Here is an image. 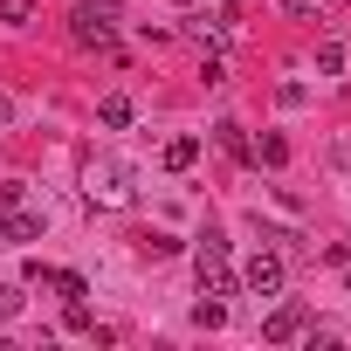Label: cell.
<instances>
[{
    "mask_svg": "<svg viewBox=\"0 0 351 351\" xmlns=\"http://www.w3.org/2000/svg\"><path fill=\"white\" fill-rule=\"evenodd\" d=\"M49 289H56V296H69V303H83V289H90V282H83L76 269H56V282H49Z\"/></svg>",
    "mask_w": 351,
    "mask_h": 351,
    "instance_id": "cell-10",
    "label": "cell"
},
{
    "mask_svg": "<svg viewBox=\"0 0 351 351\" xmlns=\"http://www.w3.org/2000/svg\"><path fill=\"white\" fill-rule=\"evenodd\" d=\"M255 158H262V165H282V158H289V145H282V138H262V152H255Z\"/></svg>",
    "mask_w": 351,
    "mask_h": 351,
    "instance_id": "cell-13",
    "label": "cell"
},
{
    "mask_svg": "<svg viewBox=\"0 0 351 351\" xmlns=\"http://www.w3.org/2000/svg\"><path fill=\"white\" fill-rule=\"evenodd\" d=\"M193 158H200V138H165V165L172 172H186Z\"/></svg>",
    "mask_w": 351,
    "mask_h": 351,
    "instance_id": "cell-7",
    "label": "cell"
},
{
    "mask_svg": "<svg viewBox=\"0 0 351 351\" xmlns=\"http://www.w3.org/2000/svg\"><path fill=\"white\" fill-rule=\"evenodd\" d=\"M21 303H28V296H21V282H8V289H0V317H21Z\"/></svg>",
    "mask_w": 351,
    "mask_h": 351,
    "instance_id": "cell-12",
    "label": "cell"
},
{
    "mask_svg": "<svg viewBox=\"0 0 351 351\" xmlns=\"http://www.w3.org/2000/svg\"><path fill=\"white\" fill-rule=\"evenodd\" d=\"M241 282H248L255 296H276V289H282V255H255V262L241 269Z\"/></svg>",
    "mask_w": 351,
    "mask_h": 351,
    "instance_id": "cell-3",
    "label": "cell"
},
{
    "mask_svg": "<svg viewBox=\"0 0 351 351\" xmlns=\"http://www.w3.org/2000/svg\"><path fill=\"white\" fill-rule=\"evenodd\" d=\"M110 21H117V8H110V0H83V8H76V42L110 49Z\"/></svg>",
    "mask_w": 351,
    "mask_h": 351,
    "instance_id": "cell-2",
    "label": "cell"
},
{
    "mask_svg": "<svg viewBox=\"0 0 351 351\" xmlns=\"http://www.w3.org/2000/svg\"><path fill=\"white\" fill-rule=\"evenodd\" d=\"M83 186H90V200L97 207H131V165H117V158H97L90 172H83Z\"/></svg>",
    "mask_w": 351,
    "mask_h": 351,
    "instance_id": "cell-1",
    "label": "cell"
},
{
    "mask_svg": "<svg viewBox=\"0 0 351 351\" xmlns=\"http://www.w3.org/2000/svg\"><path fill=\"white\" fill-rule=\"evenodd\" d=\"M97 117H104L110 131H124V124H131V97H104V104H97Z\"/></svg>",
    "mask_w": 351,
    "mask_h": 351,
    "instance_id": "cell-9",
    "label": "cell"
},
{
    "mask_svg": "<svg viewBox=\"0 0 351 351\" xmlns=\"http://www.w3.org/2000/svg\"><path fill=\"white\" fill-rule=\"evenodd\" d=\"M193 269H200V276H207V269H228V241H221V234H207V241H200V255H193Z\"/></svg>",
    "mask_w": 351,
    "mask_h": 351,
    "instance_id": "cell-8",
    "label": "cell"
},
{
    "mask_svg": "<svg viewBox=\"0 0 351 351\" xmlns=\"http://www.w3.org/2000/svg\"><path fill=\"white\" fill-rule=\"evenodd\" d=\"M296 330H303V310H296V303H289V310H276V317L262 324V337H269V344H289Z\"/></svg>",
    "mask_w": 351,
    "mask_h": 351,
    "instance_id": "cell-6",
    "label": "cell"
},
{
    "mask_svg": "<svg viewBox=\"0 0 351 351\" xmlns=\"http://www.w3.org/2000/svg\"><path fill=\"white\" fill-rule=\"evenodd\" d=\"M317 69H324V76H344V69H351V49H344L337 35H324V42H317Z\"/></svg>",
    "mask_w": 351,
    "mask_h": 351,
    "instance_id": "cell-5",
    "label": "cell"
},
{
    "mask_svg": "<svg viewBox=\"0 0 351 351\" xmlns=\"http://www.w3.org/2000/svg\"><path fill=\"white\" fill-rule=\"evenodd\" d=\"M0 21H8V28H28V21H35V0H0Z\"/></svg>",
    "mask_w": 351,
    "mask_h": 351,
    "instance_id": "cell-11",
    "label": "cell"
},
{
    "mask_svg": "<svg viewBox=\"0 0 351 351\" xmlns=\"http://www.w3.org/2000/svg\"><path fill=\"white\" fill-rule=\"evenodd\" d=\"M0 234H8V241H35V234H42V214H21V207H0Z\"/></svg>",
    "mask_w": 351,
    "mask_h": 351,
    "instance_id": "cell-4",
    "label": "cell"
}]
</instances>
